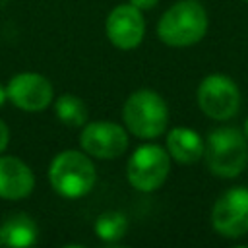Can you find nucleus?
Segmentation results:
<instances>
[{"instance_id": "dca6fc26", "label": "nucleus", "mask_w": 248, "mask_h": 248, "mask_svg": "<svg viewBox=\"0 0 248 248\" xmlns=\"http://www.w3.org/2000/svg\"><path fill=\"white\" fill-rule=\"evenodd\" d=\"M8 140H10V132H8V126L0 120V153L6 149L8 145Z\"/></svg>"}, {"instance_id": "7ed1b4c3", "label": "nucleus", "mask_w": 248, "mask_h": 248, "mask_svg": "<svg viewBox=\"0 0 248 248\" xmlns=\"http://www.w3.org/2000/svg\"><path fill=\"white\" fill-rule=\"evenodd\" d=\"M128 130L138 138H157L165 132L169 122V110L163 97L151 89L134 91L122 108Z\"/></svg>"}, {"instance_id": "2eb2a0df", "label": "nucleus", "mask_w": 248, "mask_h": 248, "mask_svg": "<svg viewBox=\"0 0 248 248\" xmlns=\"http://www.w3.org/2000/svg\"><path fill=\"white\" fill-rule=\"evenodd\" d=\"M126 229H128V221L120 211H107L99 215V219L95 221V232L105 242H116L118 238L124 236Z\"/></svg>"}, {"instance_id": "0eeeda50", "label": "nucleus", "mask_w": 248, "mask_h": 248, "mask_svg": "<svg viewBox=\"0 0 248 248\" xmlns=\"http://www.w3.org/2000/svg\"><path fill=\"white\" fill-rule=\"evenodd\" d=\"M211 223L223 236L236 238L248 232V188L227 190L213 205Z\"/></svg>"}, {"instance_id": "20e7f679", "label": "nucleus", "mask_w": 248, "mask_h": 248, "mask_svg": "<svg viewBox=\"0 0 248 248\" xmlns=\"http://www.w3.org/2000/svg\"><path fill=\"white\" fill-rule=\"evenodd\" d=\"M50 184L66 198L85 196L95 184V167L91 159L79 151L68 149L58 153L50 163Z\"/></svg>"}, {"instance_id": "6e6552de", "label": "nucleus", "mask_w": 248, "mask_h": 248, "mask_svg": "<svg viewBox=\"0 0 248 248\" xmlns=\"http://www.w3.org/2000/svg\"><path fill=\"white\" fill-rule=\"evenodd\" d=\"M81 147L97 159H116L128 147V136L122 126L107 120L85 124L81 132Z\"/></svg>"}, {"instance_id": "9d476101", "label": "nucleus", "mask_w": 248, "mask_h": 248, "mask_svg": "<svg viewBox=\"0 0 248 248\" xmlns=\"http://www.w3.org/2000/svg\"><path fill=\"white\" fill-rule=\"evenodd\" d=\"M143 31L145 23L140 14V8L132 4L116 6L107 17V37L116 48H136L143 39Z\"/></svg>"}, {"instance_id": "6ab92c4d", "label": "nucleus", "mask_w": 248, "mask_h": 248, "mask_svg": "<svg viewBox=\"0 0 248 248\" xmlns=\"http://www.w3.org/2000/svg\"><path fill=\"white\" fill-rule=\"evenodd\" d=\"M244 134H246V138H248V120L244 122Z\"/></svg>"}, {"instance_id": "f8f14e48", "label": "nucleus", "mask_w": 248, "mask_h": 248, "mask_svg": "<svg viewBox=\"0 0 248 248\" xmlns=\"http://www.w3.org/2000/svg\"><path fill=\"white\" fill-rule=\"evenodd\" d=\"M167 147L174 161L190 165L203 155V140L190 128H172L167 136Z\"/></svg>"}, {"instance_id": "aec40b11", "label": "nucleus", "mask_w": 248, "mask_h": 248, "mask_svg": "<svg viewBox=\"0 0 248 248\" xmlns=\"http://www.w3.org/2000/svg\"><path fill=\"white\" fill-rule=\"evenodd\" d=\"M246 2H248V0H246Z\"/></svg>"}, {"instance_id": "ddd939ff", "label": "nucleus", "mask_w": 248, "mask_h": 248, "mask_svg": "<svg viewBox=\"0 0 248 248\" xmlns=\"http://www.w3.org/2000/svg\"><path fill=\"white\" fill-rule=\"evenodd\" d=\"M37 242V225L31 217L16 213L0 225V246H31Z\"/></svg>"}, {"instance_id": "f3484780", "label": "nucleus", "mask_w": 248, "mask_h": 248, "mask_svg": "<svg viewBox=\"0 0 248 248\" xmlns=\"http://www.w3.org/2000/svg\"><path fill=\"white\" fill-rule=\"evenodd\" d=\"M157 2H159V0H130V4L136 6V8H140V10H149V8H153Z\"/></svg>"}, {"instance_id": "f03ea898", "label": "nucleus", "mask_w": 248, "mask_h": 248, "mask_svg": "<svg viewBox=\"0 0 248 248\" xmlns=\"http://www.w3.org/2000/svg\"><path fill=\"white\" fill-rule=\"evenodd\" d=\"M203 155L213 174L234 178L246 169L248 145L236 128H217L207 136Z\"/></svg>"}, {"instance_id": "a211bd4d", "label": "nucleus", "mask_w": 248, "mask_h": 248, "mask_svg": "<svg viewBox=\"0 0 248 248\" xmlns=\"http://www.w3.org/2000/svg\"><path fill=\"white\" fill-rule=\"evenodd\" d=\"M6 99H8V93H6V87H2V85H0V105H2V103H4Z\"/></svg>"}, {"instance_id": "f257e3e1", "label": "nucleus", "mask_w": 248, "mask_h": 248, "mask_svg": "<svg viewBox=\"0 0 248 248\" xmlns=\"http://www.w3.org/2000/svg\"><path fill=\"white\" fill-rule=\"evenodd\" d=\"M207 29V14L202 4L182 0L169 8L159 19V39L169 46H190L198 43Z\"/></svg>"}, {"instance_id": "9b49d317", "label": "nucleus", "mask_w": 248, "mask_h": 248, "mask_svg": "<svg viewBox=\"0 0 248 248\" xmlns=\"http://www.w3.org/2000/svg\"><path fill=\"white\" fill-rule=\"evenodd\" d=\"M35 176L17 157H0V198L19 200L31 194Z\"/></svg>"}, {"instance_id": "4468645a", "label": "nucleus", "mask_w": 248, "mask_h": 248, "mask_svg": "<svg viewBox=\"0 0 248 248\" xmlns=\"http://www.w3.org/2000/svg\"><path fill=\"white\" fill-rule=\"evenodd\" d=\"M54 112L60 122H64L66 126H72V128L83 126L87 122V107L79 97H74V95L58 97V101L54 105Z\"/></svg>"}, {"instance_id": "423d86ee", "label": "nucleus", "mask_w": 248, "mask_h": 248, "mask_svg": "<svg viewBox=\"0 0 248 248\" xmlns=\"http://www.w3.org/2000/svg\"><path fill=\"white\" fill-rule=\"evenodd\" d=\"M198 105L213 120H227L236 114L240 93L236 83L225 74L207 76L198 87Z\"/></svg>"}, {"instance_id": "39448f33", "label": "nucleus", "mask_w": 248, "mask_h": 248, "mask_svg": "<svg viewBox=\"0 0 248 248\" xmlns=\"http://www.w3.org/2000/svg\"><path fill=\"white\" fill-rule=\"evenodd\" d=\"M169 153L159 145H141L128 161V180L140 192H153L167 180Z\"/></svg>"}, {"instance_id": "1a4fd4ad", "label": "nucleus", "mask_w": 248, "mask_h": 248, "mask_svg": "<svg viewBox=\"0 0 248 248\" xmlns=\"http://www.w3.org/2000/svg\"><path fill=\"white\" fill-rule=\"evenodd\" d=\"M8 99L21 110L39 112L46 108L52 99V85L50 81L35 72H23L10 79L6 87Z\"/></svg>"}]
</instances>
